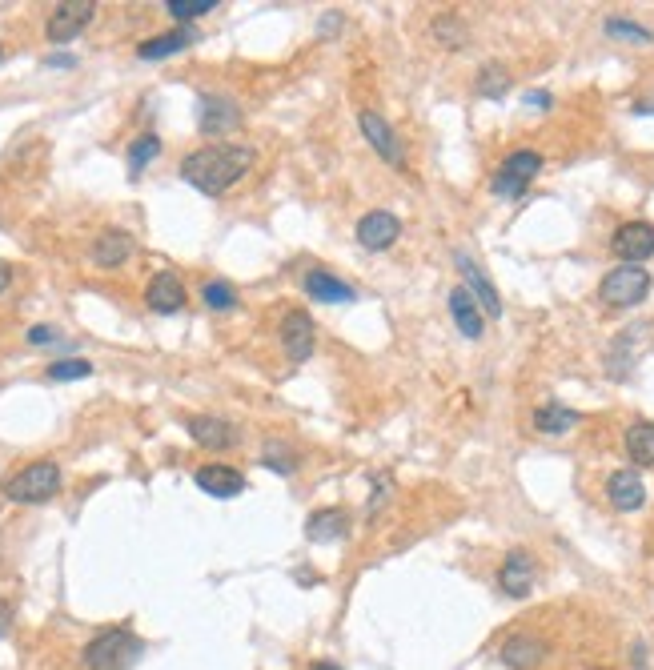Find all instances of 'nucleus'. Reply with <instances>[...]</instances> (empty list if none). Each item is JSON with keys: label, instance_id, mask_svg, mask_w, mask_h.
<instances>
[{"label": "nucleus", "instance_id": "1", "mask_svg": "<svg viewBox=\"0 0 654 670\" xmlns=\"http://www.w3.org/2000/svg\"><path fill=\"white\" fill-rule=\"evenodd\" d=\"M249 165H253V149L249 145H205V149H193L181 161V177L193 189L217 197V193L233 189L249 173Z\"/></svg>", "mask_w": 654, "mask_h": 670}, {"label": "nucleus", "instance_id": "2", "mask_svg": "<svg viewBox=\"0 0 654 670\" xmlns=\"http://www.w3.org/2000/svg\"><path fill=\"white\" fill-rule=\"evenodd\" d=\"M141 654H145V642L133 630L113 626V630H101L93 642H85L81 658L89 670H133Z\"/></svg>", "mask_w": 654, "mask_h": 670}, {"label": "nucleus", "instance_id": "3", "mask_svg": "<svg viewBox=\"0 0 654 670\" xmlns=\"http://www.w3.org/2000/svg\"><path fill=\"white\" fill-rule=\"evenodd\" d=\"M57 490H61V466L49 462V458L29 462L21 474H13V478L5 482V498H9V502H21V506L49 502Z\"/></svg>", "mask_w": 654, "mask_h": 670}, {"label": "nucleus", "instance_id": "4", "mask_svg": "<svg viewBox=\"0 0 654 670\" xmlns=\"http://www.w3.org/2000/svg\"><path fill=\"white\" fill-rule=\"evenodd\" d=\"M646 293H650V273H646L642 265H618V269H610V273L602 277V285H598V297H602L610 309H630V305L646 301Z\"/></svg>", "mask_w": 654, "mask_h": 670}, {"label": "nucleus", "instance_id": "5", "mask_svg": "<svg viewBox=\"0 0 654 670\" xmlns=\"http://www.w3.org/2000/svg\"><path fill=\"white\" fill-rule=\"evenodd\" d=\"M542 173V157L534 153V149H518V153H510L502 165H498V173H494V193L498 197H506V201H514V197H522L526 189H530V181Z\"/></svg>", "mask_w": 654, "mask_h": 670}, {"label": "nucleus", "instance_id": "6", "mask_svg": "<svg viewBox=\"0 0 654 670\" xmlns=\"http://www.w3.org/2000/svg\"><path fill=\"white\" fill-rule=\"evenodd\" d=\"M610 249L622 265H642L646 257H654V225L650 221H626L614 229Z\"/></svg>", "mask_w": 654, "mask_h": 670}, {"label": "nucleus", "instance_id": "7", "mask_svg": "<svg viewBox=\"0 0 654 670\" xmlns=\"http://www.w3.org/2000/svg\"><path fill=\"white\" fill-rule=\"evenodd\" d=\"M93 13H97V5L93 0H65V5H57L53 9V17H49V41L53 45H69L89 21H93Z\"/></svg>", "mask_w": 654, "mask_h": 670}, {"label": "nucleus", "instance_id": "8", "mask_svg": "<svg viewBox=\"0 0 654 670\" xmlns=\"http://www.w3.org/2000/svg\"><path fill=\"white\" fill-rule=\"evenodd\" d=\"M277 333H281V350L289 362H305L313 354V317L305 309H289Z\"/></svg>", "mask_w": 654, "mask_h": 670}, {"label": "nucleus", "instance_id": "9", "mask_svg": "<svg viewBox=\"0 0 654 670\" xmlns=\"http://www.w3.org/2000/svg\"><path fill=\"white\" fill-rule=\"evenodd\" d=\"M398 237H402V221H398L394 213H386V209H374V213H366V217L358 221V241H362V249L382 253V249H390Z\"/></svg>", "mask_w": 654, "mask_h": 670}, {"label": "nucleus", "instance_id": "10", "mask_svg": "<svg viewBox=\"0 0 654 670\" xmlns=\"http://www.w3.org/2000/svg\"><path fill=\"white\" fill-rule=\"evenodd\" d=\"M498 586L510 594V598H526L534 590V558L526 550H510L502 558V570H498Z\"/></svg>", "mask_w": 654, "mask_h": 670}, {"label": "nucleus", "instance_id": "11", "mask_svg": "<svg viewBox=\"0 0 654 670\" xmlns=\"http://www.w3.org/2000/svg\"><path fill=\"white\" fill-rule=\"evenodd\" d=\"M454 261H458V269H462V277H466L470 297H474L490 317H502V297H498V289L490 285V277L478 269V261H470L466 253H454Z\"/></svg>", "mask_w": 654, "mask_h": 670}, {"label": "nucleus", "instance_id": "12", "mask_svg": "<svg viewBox=\"0 0 654 670\" xmlns=\"http://www.w3.org/2000/svg\"><path fill=\"white\" fill-rule=\"evenodd\" d=\"M606 498H610L614 510L630 514V510H642L646 486H642V478H638L634 470H614V474L606 478Z\"/></svg>", "mask_w": 654, "mask_h": 670}, {"label": "nucleus", "instance_id": "13", "mask_svg": "<svg viewBox=\"0 0 654 670\" xmlns=\"http://www.w3.org/2000/svg\"><path fill=\"white\" fill-rule=\"evenodd\" d=\"M193 482H197L205 494H213V498H237V494L245 490V474L233 470V466H221V462L201 466V470L193 474Z\"/></svg>", "mask_w": 654, "mask_h": 670}, {"label": "nucleus", "instance_id": "14", "mask_svg": "<svg viewBox=\"0 0 654 670\" xmlns=\"http://www.w3.org/2000/svg\"><path fill=\"white\" fill-rule=\"evenodd\" d=\"M358 125H362V133H366V141L390 161V165H402V145H398V137H394V129L386 125V117L382 113H374V109H362V117H358Z\"/></svg>", "mask_w": 654, "mask_h": 670}, {"label": "nucleus", "instance_id": "15", "mask_svg": "<svg viewBox=\"0 0 654 670\" xmlns=\"http://www.w3.org/2000/svg\"><path fill=\"white\" fill-rule=\"evenodd\" d=\"M189 434L205 450H229V446H237V426L225 422V418H209V414L189 418Z\"/></svg>", "mask_w": 654, "mask_h": 670}, {"label": "nucleus", "instance_id": "16", "mask_svg": "<svg viewBox=\"0 0 654 670\" xmlns=\"http://www.w3.org/2000/svg\"><path fill=\"white\" fill-rule=\"evenodd\" d=\"M346 530H350V518H346V510H334V506L313 510V514L305 518V538H309V542H317V546L346 538Z\"/></svg>", "mask_w": 654, "mask_h": 670}, {"label": "nucleus", "instance_id": "17", "mask_svg": "<svg viewBox=\"0 0 654 670\" xmlns=\"http://www.w3.org/2000/svg\"><path fill=\"white\" fill-rule=\"evenodd\" d=\"M305 293H309L313 301H325V305L354 301V285H346L342 277L325 273V269H309V273H305Z\"/></svg>", "mask_w": 654, "mask_h": 670}, {"label": "nucleus", "instance_id": "18", "mask_svg": "<svg viewBox=\"0 0 654 670\" xmlns=\"http://www.w3.org/2000/svg\"><path fill=\"white\" fill-rule=\"evenodd\" d=\"M145 301H149L153 313H181V305H185V285H181L173 273H157V277L149 281V289H145Z\"/></svg>", "mask_w": 654, "mask_h": 670}, {"label": "nucleus", "instance_id": "19", "mask_svg": "<svg viewBox=\"0 0 654 670\" xmlns=\"http://www.w3.org/2000/svg\"><path fill=\"white\" fill-rule=\"evenodd\" d=\"M542 658H546V642L534 634H514L502 642V662L514 670H534Z\"/></svg>", "mask_w": 654, "mask_h": 670}, {"label": "nucleus", "instance_id": "20", "mask_svg": "<svg viewBox=\"0 0 654 670\" xmlns=\"http://www.w3.org/2000/svg\"><path fill=\"white\" fill-rule=\"evenodd\" d=\"M450 317H454V325L466 333L470 342H478V338H482V305L470 297V289H466V285H458V289L450 293Z\"/></svg>", "mask_w": 654, "mask_h": 670}, {"label": "nucleus", "instance_id": "21", "mask_svg": "<svg viewBox=\"0 0 654 670\" xmlns=\"http://www.w3.org/2000/svg\"><path fill=\"white\" fill-rule=\"evenodd\" d=\"M237 125H241V113H237L233 101H225V97H205L201 101V133L221 137V133L237 129Z\"/></svg>", "mask_w": 654, "mask_h": 670}, {"label": "nucleus", "instance_id": "22", "mask_svg": "<svg viewBox=\"0 0 654 670\" xmlns=\"http://www.w3.org/2000/svg\"><path fill=\"white\" fill-rule=\"evenodd\" d=\"M129 253H133V241H129V233H121V229H105V233L93 241V261H97L101 269L125 265Z\"/></svg>", "mask_w": 654, "mask_h": 670}, {"label": "nucleus", "instance_id": "23", "mask_svg": "<svg viewBox=\"0 0 654 670\" xmlns=\"http://www.w3.org/2000/svg\"><path fill=\"white\" fill-rule=\"evenodd\" d=\"M582 422V414H574V410H566V406H558V402H546V406H538L534 410V430L538 434H566V430H574Z\"/></svg>", "mask_w": 654, "mask_h": 670}, {"label": "nucleus", "instance_id": "24", "mask_svg": "<svg viewBox=\"0 0 654 670\" xmlns=\"http://www.w3.org/2000/svg\"><path fill=\"white\" fill-rule=\"evenodd\" d=\"M189 45H193V33H189V29H177V33H161V37L145 41V45L137 49V57H141V61H161V57H173V53H181V49H189Z\"/></svg>", "mask_w": 654, "mask_h": 670}, {"label": "nucleus", "instance_id": "25", "mask_svg": "<svg viewBox=\"0 0 654 670\" xmlns=\"http://www.w3.org/2000/svg\"><path fill=\"white\" fill-rule=\"evenodd\" d=\"M626 454L638 466H654V426L650 422H630V430H626Z\"/></svg>", "mask_w": 654, "mask_h": 670}, {"label": "nucleus", "instance_id": "26", "mask_svg": "<svg viewBox=\"0 0 654 670\" xmlns=\"http://www.w3.org/2000/svg\"><path fill=\"white\" fill-rule=\"evenodd\" d=\"M157 157H161V137L141 133V137L129 145V177H141V169H145L149 161H157Z\"/></svg>", "mask_w": 654, "mask_h": 670}, {"label": "nucleus", "instance_id": "27", "mask_svg": "<svg viewBox=\"0 0 654 670\" xmlns=\"http://www.w3.org/2000/svg\"><path fill=\"white\" fill-rule=\"evenodd\" d=\"M201 301H205L209 309L225 313V309H233V305H237V293H233V285H229V281H205V285H201Z\"/></svg>", "mask_w": 654, "mask_h": 670}, {"label": "nucleus", "instance_id": "28", "mask_svg": "<svg viewBox=\"0 0 654 670\" xmlns=\"http://www.w3.org/2000/svg\"><path fill=\"white\" fill-rule=\"evenodd\" d=\"M93 374V366L85 362V358H65V362H53L49 366V382H81V378H89Z\"/></svg>", "mask_w": 654, "mask_h": 670}, {"label": "nucleus", "instance_id": "29", "mask_svg": "<svg viewBox=\"0 0 654 670\" xmlns=\"http://www.w3.org/2000/svg\"><path fill=\"white\" fill-rule=\"evenodd\" d=\"M165 9H169L177 21H197V17H205V13L217 9V0H169Z\"/></svg>", "mask_w": 654, "mask_h": 670}, {"label": "nucleus", "instance_id": "30", "mask_svg": "<svg viewBox=\"0 0 654 670\" xmlns=\"http://www.w3.org/2000/svg\"><path fill=\"white\" fill-rule=\"evenodd\" d=\"M606 33L610 37H618V41H634V45H650V29H642V25H634V21H606Z\"/></svg>", "mask_w": 654, "mask_h": 670}, {"label": "nucleus", "instance_id": "31", "mask_svg": "<svg viewBox=\"0 0 654 670\" xmlns=\"http://www.w3.org/2000/svg\"><path fill=\"white\" fill-rule=\"evenodd\" d=\"M478 93L502 101V93H506V77H502L498 65H486V69H482V77H478Z\"/></svg>", "mask_w": 654, "mask_h": 670}, {"label": "nucleus", "instance_id": "32", "mask_svg": "<svg viewBox=\"0 0 654 670\" xmlns=\"http://www.w3.org/2000/svg\"><path fill=\"white\" fill-rule=\"evenodd\" d=\"M265 466H273V470H281V474H293V462H289V458H285V454H281L273 442L265 446Z\"/></svg>", "mask_w": 654, "mask_h": 670}, {"label": "nucleus", "instance_id": "33", "mask_svg": "<svg viewBox=\"0 0 654 670\" xmlns=\"http://www.w3.org/2000/svg\"><path fill=\"white\" fill-rule=\"evenodd\" d=\"M57 342V329L53 325H33L29 329V346H53Z\"/></svg>", "mask_w": 654, "mask_h": 670}, {"label": "nucleus", "instance_id": "34", "mask_svg": "<svg viewBox=\"0 0 654 670\" xmlns=\"http://www.w3.org/2000/svg\"><path fill=\"white\" fill-rule=\"evenodd\" d=\"M526 105L530 109H550V93H526Z\"/></svg>", "mask_w": 654, "mask_h": 670}, {"label": "nucleus", "instance_id": "35", "mask_svg": "<svg viewBox=\"0 0 654 670\" xmlns=\"http://www.w3.org/2000/svg\"><path fill=\"white\" fill-rule=\"evenodd\" d=\"M49 65H53V69H73L77 61H73V57H65V53H57V57H49Z\"/></svg>", "mask_w": 654, "mask_h": 670}, {"label": "nucleus", "instance_id": "36", "mask_svg": "<svg viewBox=\"0 0 654 670\" xmlns=\"http://www.w3.org/2000/svg\"><path fill=\"white\" fill-rule=\"evenodd\" d=\"M9 618H13V606H0V638L9 634Z\"/></svg>", "mask_w": 654, "mask_h": 670}, {"label": "nucleus", "instance_id": "37", "mask_svg": "<svg viewBox=\"0 0 654 670\" xmlns=\"http://www.w3.org/2000/svg\"><path fill=\"white\" fill-rule=\"evenodd\" d=\"M9 281H13V269H9L5 261H0V293H5V289H9Z\"/></svg>", "mask_w": 654, "mask_h": 670}, {"label": "nucleus", "instance_id": "38", "mask_svg": "<svg viewBox=\"0 0 654 670\" xmlns=\"http://www.w3.org/2000/svg\"><path fill=\"white\" fill-rule=\"evenodd\" d=\"M309 670H342V666H334V662H313Z\"/></svg>", "mask_w": 654, "mask_h": 670}]
</instances>
